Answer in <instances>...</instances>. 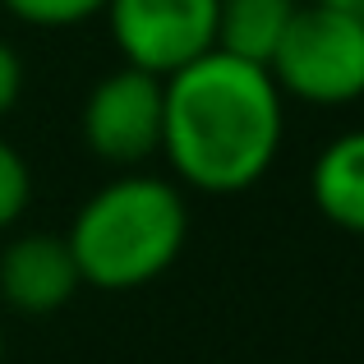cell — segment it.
I'll list each match as a JSON object with an SVG mask.
<instances>
[{"label":"cell","mask_w":364,"mask_h":364,"mask_svg":"<svg viewBox=\"0 0 364 364\" xmlns=\"http://www.w3.org/2000/svg\"><path fill=\"white\" fill-rule=\"evenodd\" d=\"M83 148L107 166H139L161 152V79L134 65L102 74L83 97Z\"/></svg>","instance_id":"5b68a950"},{"label":"cell","mask_w":364,"mask_h":364,"mask_svg":"<svg viewBox=\"0 0 364 364\" xmlns=\"http://www.w3.org/2000/svg\"><path fill=\"white\" fill-rule=\"evenodd\" d=\"M189 240V203L176 180L116 176L83 198L65 245L83 286L107 295L143 291L176 267Z\"/></svg>","instance_id":"7a4b0ae2"},{"label":"cell","mask_w":364,"mask_h":364,"mask_svg":"<svg viewBox=\"0 0 364 364\" xmlns=\"http://www.w3.org/2000/svg\"><path fill=\"white\" fill-rule=\"evenodd\" d=\"M28 28H79L107 9V0H0Z\"/></svg>","instance_id":"9c48e42d"},{"label":"cell","mask_w":364,"mask_h":364,"mask_svg":"<svg viewBox=\"0 0 364 364\" xmlns=\"http://www.w3.org/2000/svg\"><path fill=\"white\" fill-rule=\"evenodd\" d=\"M102 14L120 60L157 79L217 46V0H107Z\"/></svg>","instance_id":"277c9868"},{"label":"cell","mask_w":364,"mask_h":364,"mask_svg":"<svg viewBox=\"0 0 364 364\" xmlns=\"http://www.w3.org/2000/svg\"><path fill=\"white\" fill-rule=\"evenodd\" d=\"M309 198L332 226L364 235V129H346L309 166Z\"/></svg>","instance_id":"52a82bcc"},{"label":"cell","mask_w":364,"mask_h":364,"mask_svg":"<svg viewBox=\"0 0 364 364\" xmlns=\"http://www.w3.org/2000/svg\"><path fill=\"white\" fill-rule=\"evenodd\" d=\"M0 364H5V323H0Z\"/></svg>","instance_id":"4fadbf2b"},{"label":"cell","mask_w":364,"mask_h":364,"mask_svg":"<svg viewBox=\"0 0 364 364\" xmlns=\"http://www.w3.org/2000/svg\"><path fill=\"white\" fill-rule=\"evenodd\" d=\"M267 74L304 107H350L364 97V23L332 5H300L277 42Z\"/></svg>","instance_id":"3957f363"},{"label":"cell","mask_w":364,"mask_h":364,"mask_svg":"<svg viewBox=\"0 0 364 364\" xmlns=\"http://www.w3.org/2000/svg\"><path fill=\"white\" fill-rule=\"evenodd\" d=\"M300 0H217V51L267 65Z\"/></svg>","instance_id":"ba28073f"},{"label":"cell","mask_w":364,"mask_h":364,"mask_svg":"<svg viewBox=\"0 0 364 364\" xmlns=\"http://www.w3.org/2000/svg\"><path fill=\"white\" fill-rule=\"evenodd\" d=\"M286 139V97L267 65L203 51L161 79V157L176 185L231 198L272 171Z\"/></svg>","instance_id":"6da1fadb"},{"label":"cell","mask_w":364,"mask_h":364,"mask_svg":"<svg viewBox=\"0 0 364 364\" xmlns=\"http://www.w3.org/2000/svg\"><path fill=\"white\" fill-rule=\"evenodd\" d=\"M318 5H332V9H341V14H350V18L364 23V0H318Z\"/></svg>","instance_id":"7c38bea8"},{"label":"cell","mask_w":364,"mask_h":364,"mask_svg":"<svg viewBox=\"0 0 364 364\" xmlns=\"http://www.w3.org/2000/svg\"><path fill=\"white\" fill-rule=\"evenodd\" d=\"M18 97H23V60H18V51L0 37V120L18 107Z\"/></svg>","instance_id":"8fae6325"},{"label":"cell","mask_w":364,"mask_h":364,"mask_svg":"<svg viewBox=\"0 0 364 364\" xmlns=\"http://www.w3.org/2000/svg\"><path fill=\"white\" fill-rule=\"evenodd\" d=\"M28 198H33V171L14 143L0 139V231H9L28 213Z\"/></svg>","instance_id":"30bf717a"},{"label":"cell","mask_w":364,"mask_h":364,"mask_svg":"<svg viewBox=\"0 0 364 364\" xmlns=\"http://www.w3.org/2000/svg\"><path fill=\"white\" fill-rule=\"evenodd\" d=\"M79 286L83 282L65 235L28 231L0 249V304L23 318H46L65 309Z\"/></svg>","instance_id":"8992f818"}]
</instances>
